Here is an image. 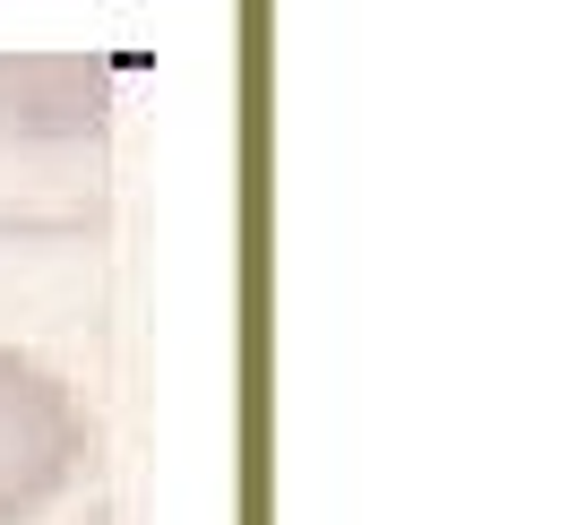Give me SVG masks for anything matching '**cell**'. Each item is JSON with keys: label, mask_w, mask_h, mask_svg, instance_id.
<instances>
[{"label": "cell", "mask_w": 568, "mask_h": 525, "mask_svg": "<svg viewBox=\"0 0 568 525\" xmlns=\"http://www.w3.org/2000/svg\"><path fill=\"white\" fill-rule=\"evenodd\" d=\"M121 95L95 52H0V242L104 233Z\"/></svg>", "instance_id": "cell-1"}, {"label": "cell", "mask_w": 568, "mask_h": 525, "mask_svg": "<svg viewBox=\"0 0 568 525\" xmlns=\"http://www.w3.org/2000/svg\"><path fill=\"white\" fill-rule=\"evenodd\" d=\"M95 456V422L52 362L0 345V525H36L78 491Z\"/></svg>", "instance_id": "cell-2"}]
</instances>
